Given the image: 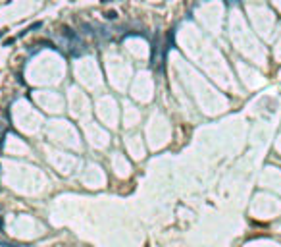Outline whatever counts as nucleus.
Segmentation results:
<instances>
[{
    "label": "nucleus",
    "instance_id": "obj_3",
    "mask_svg": "<svg viewBox=\"0 0 281 247\" xmlns=\"http://www.w3.org/2000/svg\"><path fill=\"white\" fill-rule=\"evenodd\" d=\"M4 228V220H2V216H0V230Z\"/></svg>",
    "mask_w": 281,
    "mask_h": 247
},
{
    "label": "nucleus",
    "instance_id": "obj_2",
    "mask_svg": "<svg viewBox=\"0 0 281 247\" xmlns=\"http://www.w3.org/2000/svg\"><path fill=\"white\" fill-rule=\"evenodd\" d=\"M106 18H108V19H115V18H118V14L112 10V12H106Z\"/></svg>",
    "mask_w": 281,
    "mask_h": 247
},
{
    "label": "nucleus",
    "instance_id": "obj_5",
    "mask_svg": "<svg viewBox=\"0 0 281 247\" xmlns=\"http://www.w3.org/2000/svg\"><path fill=\"white\" fill-rule=\"evenodd\" d=\"M0 209H2V207H0Z\"/></svg>",
    "mask_w": 281,
    "mask_h": 247
},
{
    "label": "nucleus",
    "instance_id": "obj_4",
    "mask_svg": "<svg viewBox=\"0 0 281 247\" xmlns=\"http://www.w3.org/2000/svg\"><path fill=\"white\" fill-rule=\"evenodd\" d=\"M4 33H6V29H2V31H0V37H2V35H4Z\"/></svg>",
    "mask_w": 281,
    "mask_h": 247
},
{
    "label": "nucleus",
    "instance_id": "obj_1",
    "mask_svg": "<svg viewBox=\"0 0 281 247\" xmlns=\"http://www.w3.org/2000/svg\"><path fill=\"white\" fill-rule=\"evenodd\" d=\"M0 247H23L21 243H14V241H6V239H0Z\"/></svg>",
    "mask_w": 281,
    "mask_h": 247
}]
</instances>
